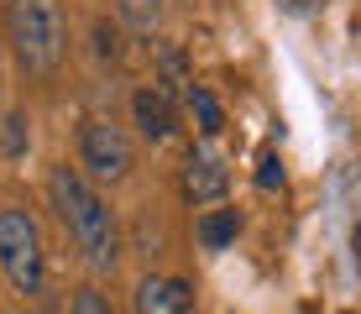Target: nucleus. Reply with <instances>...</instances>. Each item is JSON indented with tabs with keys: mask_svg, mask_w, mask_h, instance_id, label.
<instances>
[{
	"mask_svg": "<svg viewBox=\"0 0 361 314\" xmlns=\"http://www.w3.org/2000/svg\"><path fill=\"white\" fill-rule=\"evenodd\" d=\"M47 194H53V210H58V220H63V231L73 236V246L84 251V262H90L94 272H110L121 262V225L110 215V205L94 194V183L84 179L79 168L58 162L53 179H47Z\"/></svg>",
	"mask_w": 361,
	"mask_h": 314,
	"instance_id": "f257e3e1",
	"label": "nucleus"
},
{
	"mask_svg": "<svg viewBox=\"0 0 361 314\" xmlns=\"http://www.w3.org/2000/svg\"><path fill=\"white\" fill-rule=\"evenodd\" d=\"M6 37H11V53H16V63L27 73H53L63 63V47H68L63 6L58 0H11Z\"/></svg>",
	"mask_w": 361,
	"mask_h": 314,
	"instance_id": "f03ea898",
	"label": "nucleus"
},
{
	"mask_svg": "<svg viewBox=\"0 0 361 314\" xmlns=\"http://www.w3.org/2000/svg\"><path fill=\"white\" fill-rule=\"evenodd\" d=\"M0 272L16 294H42V225L32 210H0Z\"/></svg>",
	"mask_w": 361,
	"mask_h": 314,
	"instance_id": "7ed1b4c3",
	"label": "nucleus"
},
{
	"mask_svg": "<svg viewBox=\"0 0 361 314\" xmlns=\"http://www.w3.org/2000/svg\"><path fill=\"white\" fill-rule=\"evenodd\" d=\"M131 168H136L131 142H126V131H121L116 121L90 116L79 126V173H84V179H94V183H126Z\"/></svg>",
	"mask_w": 361,
	"mask_h": 314,
	"instance_id": "20e7f679",
	"label": "nucleus"
},
{
	"mask_svg": "<svg viewBox=\"0 0 361 314\" xmlns=\"http://www.w3.org/2000/svg\"><path fill=\"white\" fill-rule=\"evenodd\" d=\"M131 121H136V131H142L147 142H168V136L178 131V110H173V99L157 90V84H142V90L131 95Z\"/></svg>",
	"mask_w": 361,
	"mask_h": 314,
	"instance_id": "39448f33",
	"label": "nucleus"
},
{
	"mask_svg": "<svg viewBox=\"0 0 361 314\" xmlns=\"http://www.w3.org/2000/svg\"><path fill=\"white\" fill-rule=\"evenodd\" d=\"M226 188H231L226 157H215V152H189V162H183V194H189L194 205H215V199H226Z\"/></svg>",
	"mask_w": 361,
	"mask_h": 314,
	"instance_id": "423d86ee",
	"label": "nucleus"
},
{
	"mask_svg": "<svg viewBox=\"0 0 361 314\" xmlns=\"http://www.w3.org/2000/svg\"><path fill=\"white\" fill-rule=\"evenodd\" d=\"M235 236H241V210H204L194 225V241L204 251H226Z\"/></svg>",
	"mask_w": 361,
	"mask_h": 314,
	"instance_id": "0eeeda50",
	"label": "nucleus"
},
{
	"mask_svg": "<svg viewBox=\"0 0 361 314\" xmlns=\"http://www.w3.org/2000/svg\"><path fill=\"white\" fill-rule=\"evenodd\" d=\"M157 63H163V84H157V90H163L168 99H173V90L189 95L194 73H189V58H183V47H178V42H163V47H157Z\"/></svg>",
	"mask_w": 361,
	"mask_h": 314,
	"instance_id": "6e6552de",
	"label": "nucleus"
},
{
	"mask_svg": "<svg viewBox=\"0 0 361 314\" xmlns=\"http://www.w3.org/2000/svg\"><path fill=\"white\" fill-rule=\"evenodd\" d=\"M189 105H194V116H199V131H204V136H220V131H226V110H220V99L209 95V90L189 84Z\"/></svg>",
	"mask_w": 361,
	"mask_h": 314,
	"instance_id": "1a4fd4ad",
	"label": "nucleus"
},
{
	"mask_svg": "<svg viewBox=\"0 0 361 314\" xmlns=\"http://www.w3.org/2000/svg\"><path fill=\"white\" fill-rule=\"evenodd\" d=\"M116 11L131 32H157V21H163V0H116Z\"/></svg>",
	"mask_w": 361,
	"mask_h": 314,
	"instance_id": "9d476101",
	"label": "nucleus"
},
{
	"mask_svg": "<svg viewBox=\"0 0 361 314\" xmlns=\"http://www.w3.org/2000/svg\"><path fill=\"white\" fill-rule=\"evenodd\" d=\"M194 309V288L183 278H163L157 283V314H189Z\"/></svg>",
	"mask_w": 361,
	"mask_h": 314,
	"instance_id": "9b49d317",
	"label": "nucleus"
},
{
	"mask_svg": "<svg viewBox=\"0 0 361 314\" xmlns=\"http://www.w3.org/2000/svg\"><path fill=\"white\" fill-rule=\"evenodd\" d=\"M27 110H11V116H6V131H0V142H6V152L11 157H21V152H27Z\"/></svg>",
	"mask_w": 361,
	"mask_h": 314,
	"instance_id": "f8f14e48",
	"label": "nucleus"
},
{
	"mask_svg": "<svg viewBox=\"0 0 361 314\" xmlns=\"http://www.w3.org/2000/svg\"><path fill=\"white\" fill-rule=\"evenodd\" d=\"M94 53H99V58H110V63H116V58H121V32H116V27H110V21H105V16H99V21H94Z\"/></svg>",
	"mask_w": 361,
	"mask_h": 314,
	"instance_id": "ddd939ff",
	"label": "nucleus"
},
{
	"mask_svg": "<svg viewBox=\"0 0 361 314\" xmlns=\"http://www.w3.org/2000/svg\"><path fill=\"white\" fill-rule=\"evenodd\" d=\"M68 314H116L110 309V298L99 294V288H79V294H73V309Z\"/></svg>",
	"mask_w": 361,
	"mask_h": 314,
	"instance_id": "4468645a",
	"label": "nucleus"
},
{
	"mask_svg": "<svg viewBox=\"0 0 361 314\" xmlns=\"http://www.w3.org/2000/svg\"><path fill=\"white\" fill-rule=\"evenodd\" d=\"M283 183V162L278 152H262V162H257V188H278Z\"/></svg>",
	"mask_w": 361,
	"mask_h": 314,
	"instance_id": "2eb2a0df",
	"label": "nucleus"
}]
</instances>
